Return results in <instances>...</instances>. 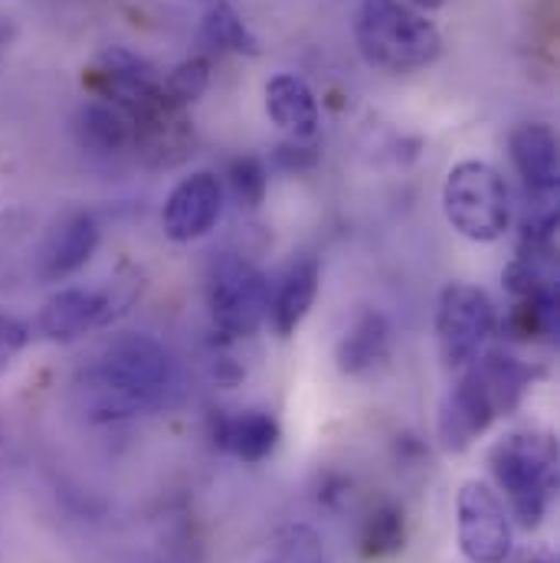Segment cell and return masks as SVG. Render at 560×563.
Instances as JSON below:
<instances>
[{
	"label": "cell",
	"mask_w": 560,
	"mask_h": 563,
	"mask_svg": "<svg viewBox=\"0 0 560 563\" xmlns=\"http://www.w3.org/2000/svg\"><path fill=\"white\" fill-rule=\"evenodd\" d=\"M180 397V367L151 334H116L73 377V407L86 422H122Z\"/></svg>",
	"instance_id": "obj_1"
},
{
	"label": "cell",
	"mask_w": 560,
	"mask_h": 563,
	"mask_svg": "<svg viewBox=\"0 0 560 563\" xmlns=\"http://www.w3.org/2000/svg\"><path fill=\"white\" fill-rule=\"evenodd\" d=\"M495 485L505 492L512 515L525 531H535L558 492V442L548 432L518 429L498 439L488 452Z\"/></svg>",
	"instance_id": "obj_2"
},
{
	"label": "cell",
	"mask_w": 560,
	"mask_h": 563,
	"mask_svg": "<svg viewBox=\"0 0 560 563\" xmlns=\"http://www.w3.org/2000/svg\"><path fill=\"white\" fill-rule=\"evenodd\" d=\"M361 56L387 73H414L442 53V36L417 7L404 0H364L354 20Z\"/></svg>",
	"instance_id": "obj_3"
},
{
	"label": "cell",
	"mask_w": 560,
	"mask_h": 563,
	"mask_svg": "<svg viewBox=\"0 0 560 563\" xmlns=\"http://www.w3.org/2000/svg\"><path fill=\"white\" fill-rule=\"evenodd\" d=\"M442 213L459 236L495 243L512 227V190L492 164L459 161L442 184Z\"/></svg>",
	"instance_id": "obj_4"
},
{
	"label": "cell",
	"mask_w": 560,
	"mask_h": 563,
	"mask_svg": "<svg viewBox=\"0 0 560 563\" xmlns=\"http://www.w3.org/2000/svg\"><path fill=\"white\" fill-rule=\"evenodd\" d=\"M270 295L273 282L246 256L223 253L207 273V308L213 328L227 341L253 338L263 328V321L270 318Z\"/></svg>",
	"instance_id": "obj_5"
},
{
	"label": "cell",
	"mask_w": 560,
	"mask_h": 563,
	"mask_svg": "<svg viewBox=\"0 0 560 563\" xmlns=\"http://www.w3.org/2000/svg\"><path fill=\"white\" fill-rule=\"evenodd\" d=\"M498 314L479 285L452 282L442 288L436 305V344L446 371H465L495 338Z\"/></svg>",
	"instance_id": "obj_6"
},
{
	"label": "cell",
	"mask_w": 560,
	"mask_h": 563,
	"mask_svg": "<svg viewBox=\"0 0 560 563\" xmlns=\"http://www.w3.org/2000/svg\"><path fill=\"white\" fill-rule=\"evenodd\" d=\"M459 548L472 563H505L512 554V521L505 501L485 482H465L455 495Z\"/></svg>",
	"instance_id": "obj_7"
},
{
	"label": "cell",
	"mask_w": 560,
	"mask_h": 563,
	"mask_svg": "<svg viewBox=\"0 0 560 563\" xmlns=\"http://www.w3.org/2000/svg\"><path fill=\"white\" fill-rule=\"evenodd\" d=\"M119 305H129V298H116L112 291H96L79 285L59 288L43 301L36 314V331L53 344H73L89 331L106 328L122 311Z\"/></svg>",
	"instance_id": "obj_8"
},
{
	"label": "cell",
	"mask_w": 560,
	"mask_h": 563,
	"mask_svg": "<svg viewBox=\"0 0 560 563\" xmlns=\"http://www.w3.org/2000/svg\"><path fill=\"white\" fill-rule=\"evenodd\" d=\"M223 213V180L213 170H194L164 200L161 223L167 240L194 243L207 236Z\"/></svg>",
	"instance_id": "obj_9"
},
{
	"label": "cell",
	"mask_w": 560,
	"mask_h": 563,
	"mask_svg": "<svg viewBox=\"0 0 560 563\" xmlns=\"http://www.w3.org/2000/svg\"><path fill=\"white\" fill-rule=\"evenodd\" d=\"M498 417L502 413H498V407H495L485 380L469 364L462 371V377L455 380V387L449 390V397L442 400V407H439V422H436L439 445L446 452L459 455V452H465Z\"/></svg>",
	"instance_id": "obj_10"
},
{
	"label": "cell",
	"mask_w": 560,
	"mask_h": 563,
	"mask_svg": "<svg viewBox=\"0 0 560 563\" xmlns=\"http://www.w3.org/2000/svg\"><path fill=\"white\" fill-rule=\"evenodd\" d=\"M99 250V223L92 213H69L56 220L33 250V276L63 282L76 276Z\"/></svg>",
	"instance_id": "obj_11"
},
{
	"label": "cell",
	"mask_w": 560,
	"mask_h": 563,
	"mask_svg": "<svg viewBox=\"0 0 560 563\" xmlns=\"http://www.w3.org/2000/svg\"><path fill=\"white\" fill-rule=\"evenodd\" d=\"M512 164L525 184V194L535 200H554L560 184V161H558V135L551 125L531 122L518 125L508 139Z\"/></svg>",
	"instance_id": "obj_12"
},
{
	"label": "cell",
	"mask_w": 560,
	"mask_h": 563,
	"mask_svg": "<svg viewBox=\"0 0 560 563\" xmlns=\"http://www.w3.org/2000/svg\"><path fill=\"white\" fill-rule=\"evenodd\" d=\"M394 344V324L377 308H361L334 347V364L344 377H367L387 364Z\"/></svg>",
	"instance_id": "obj_13"
},
{
	"label": "cell",
	"mask_w": 560,
	"mask_h": 563,
	"mask_svg": "<svg viewBox=\"0 0 560 563\" xmlns=\"http://www.w3.org/2000/svg\"><path fill=\"white\" fill-rule=\"evenodd\" d=\"M279 420L270 410H240L233 417H213L210 420V439L220 452L256 465L270 459L279 445Z\"/></svg>",
	"instance_id": "obj_14"
},
{
	"label": "cell",
	"mask_w": 560,
	"mask_h": 563,
	"mask_svg": "<svg viewBox=\"0 0 560 563\" xmlns=\"http://www.w3.org/2000/svg\"><path fill=\"white\" fill-rule=\"evenodd\" d=\"M318 285H321V269L315 256H295L282 276L273 285L270 295V324L279 338H292L298 331V324L308 318L315 298H318Z\"/></svg>",
	"instance_id": "obj_15"
},
{
	"label": "cell",
	"mask_w": 560,
	"mask_h": 563,
	"mask_svg": "<svg viewBox=\"0 0 560 563\" xmlns=\"http://www.w3.org/2000/svg\"><path fill=\"white\" fill-rule=\"evenodd\" d=\"M266 112L288 139H315L321 122L311 86L295 73H279L266 82Z\"/></svg>",
	"instance_id": "obj_16"
},
{
	"label": "cell",
	"mask_w": 560,
	"mask_h": 563,
	"mask_svg": "<svg viewBox=\"0 0 560 563\" xmlns=\"http://www.w3.org/2000/svg\"><path fill=\"white\" fill-rule=\"evenodd\" d=\"M472 367L479 371V377L485 380L495 407L502 417L515 413L521 407V400L528 397L531 384L538 380V367L518 361L515 354H505V351H482L479 361H472Z\"/></svg>",
	"instance_id": "obj_17"
},
{
	"label": "cell",
	"mask_w": 560,
	"mask_h": 563,
	"mask_svg": "<svg viewBox=\"0 0 560 563\" xmlns=\"http://www.w3.org/2000/svg\"><path fill=\"white\" fill-rule=\"evenodd\" d=\"M76 141L92 154H119L135 141V122L109 99L86 102L73 119Z\"/></svg>",
	"instance_id": "obj_18"
},
{
	"label": "cell",
	"mask_w": 560,
	"mask_h": 563,
	"mask_svg": "<svg viewBox=\"0 0 560 563\" xmlns=\"http://www.w3.org/2000/svg\"><path fill=\"white\" fill-rule=\"evenodd\" d=\"M404 541H407L404 508L391 498H377L361 518V531H358L361 558H367V561L394 558L404 551Z\"/></svg>",
	"instance_id": "obj_19"
},
{
	"label": "cell",
	"mask_w": 560,
	"mask_h": 563,
	"mask_svg": "<svg viewBox=\"0 0 560 563\" xmlns=\"http://www.w3.org/2000/svg\"><path fill=\"white\" fill-rule=\"evenodd\" d=\"M200 43L210 53H240V56H260L263 53L256 33L246 26V20L227 0H217L207 7V13L200 20Z\"/></svg>",
	"instance_id": "obj_20"
},
{
	"label": "cell",
	"mask_w": 560,
	"mask_h": 563,
	"mask_svg": "<svg viewBox=\"0 0 560 563\" xmlns=\"http://www.w3.org/2000/svg\"><path fill=\"white\" fill-rule=\"evenodd\" d=\"M263 563H328L321 538L308 525H285L266 544Z\"/></svg>",
	"instance_id": "obj_21"
},
{
	"label": "cell",
	"mask_w": 560,
	"mask_h": 563,
	"mask_svg": "<svg viewBox=\"0 0 560 563\" xmlns=\"http://www.w3.org/2000/svg\"><path fill=\"white\" fill-rule=\"evenodd\" d=\"M210 86V63L204 56H194L180 66H174L164 79H161V96L171 109H187L194 106Z\"/></svg>",
	"instance_id": "obj_22"
},
{
	"label": "cell",
	"mask_w": 560,
	"mask_h": 563,
	"mask_svg": "<svg viewBox=\"0 0 560 563\" xmlns=\"http://www.w3.org/2000/svg\"><path fill=\"white\" fill-rule=\"evenodd\" d=\"M508 331L518 341H554L558 338V301H515Z\"/></svg>",
	"instance_id": "obj_23"
},
{
	"label": "cell",
	"mask_w": 560,
	"mask_h": 563,
	"mask_svg": "<svg viewBox=\"0 0 560 563\" xmlns=\"http://www.w3.org/2000/svg\"><path fill=\"white\" fill-rule=\"evenodd\" d=\"M227 184H230V194H233V200H237L240 207L256 210V207L263 203L266 190H270V170H266V164H263L260 157L243 154V157H237V161L230 164Z\"/></svg>",
	"instance_id": "obj_24"
},
{
	"label": "cell",
	"mask_w": 560,
	"mask_h": 563,
	"mask_svg": "<svg viewBox=\"0 0 560 563\" xmlns=\"http://www.w3.org/2000/svg\"><path fill=\"white\" fill-rule=\"evenodd\" d=\"M26 344H30V328L20 318L0 311V371H7L23 354Z\"/></svg>",
	"instance_id": "obj_25"
},
{
	"label": "cell",
	"mask_w": 560,
	"mask_h": 563,
	"mask_svg": "<svg viewBox=\"0 0 560 563\" xmlns=\"http://www.w3.org/2000/svg\"><path fill=\"white\" fill-rule=\"evenodd\" d=\"M321 151L311 144V139H288L276 147V164L282 170H308L315 167Z\"/></svg>",
	"instance_id": "obj_26"
},
{
	"label": "cell",
	"mask_w": 560,
	"mask_h": 563,
	"mask_svg": "<svg viewBox=\"0 0 560 563\" xmlns=\"http://www.w3.org/2000/svg\"><path fill=\"white\" fill-rule=\"evenodd\" d=\"M505 563H558V554L551 551V548H541V544H535V548H525V551H515V554H508Z\"/></svg>",
	"instance_id": "obj_27"
},
{
	"label": "cell",
	"mask_w": 560,
	"mask_h": 563,
	"mask_svg": "<svg viewBox=\"0 0 560 563\" xmlns=\"http://www.w3.org/2000/svg\"><path fill=\"white\" fill-rule=\"evenodd\" d=\"M7 478H10V452H7V445L0 442V492H3V485H7Z\"/></svg>",
	"instance_id": "obj_28"
},
{
	"label": "cell",
	"mask_w": 560,
	"mask_h": 563,
	"mask_svg": "<svg viewBox=\"0 0 560 563\" xmlns=\"http://www.w3.org/2000/svg\"><path fill=\"white\" fill-rule=\"evenodd\" d=\"M410 7H417V10H439V7H446V0H410Z\"/></svg>",
	"instance_id": "obj_29"
}]
</instances>
